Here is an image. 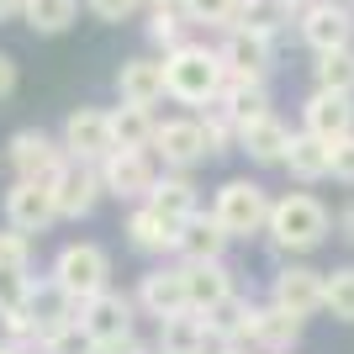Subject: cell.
<instances>
[{
	"label": "cell",
	"instance_id": "cell-41",
	"mask_svg": "<svg viewBox=\"0 0 354 354\" xmlns=\"http://www.w3.org/2000/svg\"><path fill=\"white\" fill-rule=\"evenodd\" d=\"M90 354H148V349H143L138 339H117V344H95Z\"/></svg>",
	"mask_w": 354,
	"mask_h": 354
},
{
	"label": "cell",
	"instance_id": "cell-46",
	"mask_svg": "<svg viewBox=\"0 0 354 354\" xmlns=\"http://www.w3.org/2000/svg\"><path fill=\"white\" fill-rule=\"evenodd\" d=\"M159 354H185V349H159Z\"/></svg>",
	"mask_w": 354,
	"mask_h": 354
},
{
	"label": "cell",
	"instance_id": "cell-15",
	"mask_svg": "<svg viewBox=\"0 0 354 354\" xmlns=\"http://www.w3.org/2000/svg\"><path fill=\"white\" fill-rule=\"evenodd\" d=\"M301 127L317 138H349L354 133V95H344V90H312L307 106H301Z\"/></svg>",
	"mask_w": 354,
	"mask_h": 354
},
{
	"label": "cell",
	"instance_id": "cell-47",
	"mask_svg": "<svg viewBox=\"0 0 354 354\" xmlns=\"http://www.w3.org/2000/svg\"><path fill=\"white\" fill-rule=\"evenodd\" d=\"M296 6H312V0H296Z\"/></svg>",
	"mask_w": 354,
	"mask_h": 354
},
{
	"label": "cell",
	"instance_id": "cell-14",
	"mask_svg": "<svg viewBox=\"0 0 354 354\" xmlns=\"http://www.w3.org/2000/svg\"><path fill=\"white\" fill-rule=\"evenodd\" d=\"M217 53H222V64H227V74H249V80H265L270 64H275L270 32H254V27H227Z\"/></svg>",
	"mask_w": 354,
	"mask_h": 354
},
{
	"label": "cell",
	"instance_id": "cell-33",
	"mask_svg": "<svg viewBox=\"0 0 354 354\" xmlns=\"http://www.w3.org/2000/svg\"><path fill=\"white\" fill-rule=\"evenodd\" d=\"M180 11L191 16L196 27H233L238 21V0H180Z\"/></svg>",
	"mask_w": 354,
	"mask_h": 354
},
{
	"label": "cell",
	"instance_id": "cell-12",
	"mask_svg": "<svg viewBox=\"0 0 354 354\" xmlns=\"http://www.w3.org/2000/svg\"><path fill=\"white\" fill-rule=\"evenodd\" d=\"M301 43L312 53H328V48H349L354 43V11L339 0H312L301 6Z\"/></svg>",
	"mask_w": 354,
	"mask_h": 354
},
{
	"label": "cell",
	"instance_id": "cell-19",
	"mask_svg": "<svg viewBox=\"0 0 354 354\" xmlns=\"http://www.w3.org/2000/svg\"><path fill=\"white\" fill-rule=\"evenodd\" d=\"M301 323H307V317H296V312L281 307V301L259 307V323H254V349H265V354H291L296 344H301Z\"/></svg>",
	"mask_w": 354,
	"mask_h": 354
},
{
	"label": "cell",
	"instance_id": "cell-26",
	"mask_svg": "<svg viewBox=\"0 0 354 354\" xmlns=\"http://www.w3.org/2000/svg\"><path fill=\"white\" fill-rule=\"evenodd\" d=\"M148 207L153 212H164L169 222H185V217H196V185L185 180V169H169V175H159L153 180V191H148Z\"/></svg>",
	"mask_w": 354,
	"mask_h": 354
},
{
	"label": "cell",
	"instance_id": "cell-9",
	"mask_svg": "<svg viewBox=\"0 0 354 354\" xmlns=\"http://www.w3.org/2000/svg\"><path fill=\"white\" fill-rule=\"evenodd\" d=\"M59 201H53V185L48 180H16L6 191V222L21 227V233H48L59 222Z\"/></svg>",
	"mask_w": 354,
	"mask_h": 354
},
{
	"label": "cell",
	"instance_id": "cell-42",
	"mask_svg": "<svg viewBox=\"0 0 354 354\" xmlns=\"http://www.w3.org/2000/svg\"><path fill=\"white\" fill-rule=\"evenodd\" d=\"M21 6H27V0H0V21H16V16H21Z\"/></svg>",
	"mask_w": 354,
	"mask_h": 354
},
{
	"label": "cell",
	"instance_id": "cell-44",
	"mask_svg": "<svg viewBox=\"0 0 354 354\" xmlns=\"http://www.w3.org/2000/svg\"><path fill=\"white\" fill-rule=\"evenodd\" d=\"M339 227H344V238H354V207H349V212L339 217Z\"/></svg>",
	"mask_w": 354,
	"mask_h": 354
},
{
	"label": "cell",
	"instance_id": "cell-30",
	"mask_svg": "<svg viewBox=\"0 0 354 354\" xmlns=\"http://www.w3.org/2000/svg\"><path fill=\"white\" fill-rule=\"evenodd\" d=\"M312 74H317V90H344V95H354V48H328V53H317Z\"/></svg>",
	"mask_w": 354,
	"mask_h": 354
},
{
	"label": "cell",
	"instance_id": "cell-10",
	"mask_svg": "<svg viewBox=\"0 0 354 354\" xmlns=\"http://www.w3.org/2000/svg\"><path fill=\"white\" fill-rule=\"evenodd\" d=\"M138 307L148 317H180V312H191V281H185V265H159L148 270L143 281H138Z\"/></svg>",
	"mask_w": 354,
	"mask_h": 354
},
{
	"label": "cell",
	"instance_id": "cell-22",
	"mask_svg": "<svg viewBox=\"0 0 354 354\" xmlns=\"http://www.w3.org/2000/svg\"><path fill=\"white\" fill-rule=\"evenodd\" d=\"M254 323H259V307H254L249 296H227L222 307L207 312V328H212L217 344H243V349H249L254 344Z\"/></svg>",
	"mask_w": 354,
	"mask_h": 354
},
{
	"label": "cell",
	"instance_id": "cell-17",
	"mask_svg": "<svg viewBox=\"0 0 354 354\" xmlns=\"http://www.w3.org/2000/svg\"><path fill=\"white\" fill-rule=\"evenodd\" d=\"M238 148H243L254 164H286L291 127H286L275 111H270V117H254V122H243V127H238Z\"/></svg>",
	"mask_w": 354,
	"mask_h": 354
},
{
	"label": "cell",
	"instance_id": "cell-4",
	"mask_svg": "<svg viewBox=\"0 0 354 354\" xmlns=\"http://www.w3.org/2000/svg\"><path fill=\"white\" fill-rule=\"evenodd\" d=\"M270 201L265 185H254V180H227L217 191V201H212V212H217V222L227 227L233 238H254L270 227Z\"/></svg>",
	"mask_w": 354,
	"mask_h": 354
},
{
	"label": "cell",
	"instance_id": "cell-32",
	"mask_svg": "<svg viewBox=\"0 0 354 354\" xmlns=\"http://www.w3.org/2000/svg\"><path fill=\"white\" fill-rule=\"evenodd\" d=\"M323 312H333L339 323H354V265L328 270V281H323Z\"/></svg>",
	"mask_w": 354,
	"mask_h": 354
},
{
	"label": "cell",
	"instance_id": "cell-31",
	"mask_svg": "<svg viewBox=\"0 0 354 354\" xmlns=\"http://www.w3.org/2000/svg\"><path fill=\"white\" fill-rule=\"evenodd\" d=\"M185 21L191 16L180 11V0H153V16H148V37L169 53V48H180L185 43Z\"/></svg>",
	"mask_w": 354,
	"mask_h": 354
},
{
	"label": "cell",
	"instance_id": "cell-36",
	"mask_svg": "<svg viewBox=\"0 0 354 354\" xmlns=\"http://www.w3.org/2000/svg\"><path fill=\"white\" fill-rule=\"evenodd\" d=\"M0 270H32V233H21L11 222L0 233Z\"/></svg>",
	"mask_w": 354,
	"mask_h": 354
},
{
	"label": "cell",
	"instance_id": "cell-1",
	"mask_svg": "<svg viewBox=\"0 0 354 354\" xmlns=\"http://www.w3.org/2000/svg\"><path fill=\"white\" fill-rule=\"evenodd\" d=\"M164 85H169V101L180 106H212L227 85V64L201 43H180L164 53Z\"/></svg>",
	"mask_w": 354,
	"mask_h": 354
},
{
	"label": "cell",
	"instance_id": "cell-21",
	"mask_svg": "<svg viewBox=\"0 0 354 354\" xmlns=\"http://www.w3.org/2000/svg\"><path fill=\"white\" fill-rule=\"evenodd\" d=\"M127 238H133V249H143V254H180V222H169L164 212L148 207V201L127 217Z\"/></svg>",
	"mask_w": 354,
	"mask_h": 354
},
{
	"label": "cell",
	"instance_id": "cell-35",
	"mask_svg": "<svg viewBox=\"0 0 354 354\" xmlns=\"http://www.w3.org/2000/svg\"><path fill=\"white\" fill-rule=\"evenodd\" d=\"M90 349H95V339L80 328V317L64 323V328H53V333L43 339V354H90Z\"/></svg>",
	"mask_w": 354,
	"mask_h": 354
},
{
	"label": "cell",
	"instance_id": "cell-6",
	"mask_svg": "<svg viewBox=\"0 0 354 354\" xmlns=\"http://www.w3.org/2000/svg\"><path fill=\"white\" fill-rule=\"evenodd\" d=\"M6 159H11L16 180H53L64 169V159H69V148H64V138H48V133H37V127H21V133L6 143Z\"/></svg>",
	"mask_w": 354,
	"mask_h": 354
},
{
	"label": "cell",
	"instance_id": "cell-38",
	"mask_svg": "<svg viewBox=\"0 0 354 354\" xmlns=\"http://www.w3.org/2000/svg\"><path fill=\"white\" fill-rule=\"evenodd\" d=\"M333 180L354 185V133L349 138H333Z\"/></svg>",
	"mask_w": 354,
	"mask_h": 354
},
{
	"label": "cell",
	"instance_id": "cell-18",
	"mask_svg": "<svg viewBox=\"0 0 354 354\" xmlns=\"http://www.w3.org/2000/svg\"><path fill=\"white\" fill-rule=\"evenodd\" d=\"M286 169H291L301 185H317V180L333 175V143L317 133H291V148H286Z\"/></svg>",
	"mask_w": 354,
	"mask_h": 354
},
{
	"label": "cell",
	"instance_id": "cell-39",
	"mask_svg": "<svg viewBox=\"0 0 354 354\" xmlns=\"http://www.w3.org/2000/svg\"><path fill=\"white\" fill-rule=\"evenodd\" d=\"M85 6L101 16V21H127V16H133L143 0H85Z\"/></svg>",
	"mask_w": 354,
	"mask_h": 354
},
{
	"label": "cell",
	"instance_id": "cell-45",
	"mask_svg": "<svg viewBox=\"0 0 354 354\" xmlns=\"http://www.w3.org/2000/svg\"><path fill=\"white\" fill-rule=\"evenodd\" d=\"M212 354H249V349H243V344H217Z\"/></svg>",
	"mask_w": 354,
	"mask_h": 354
},
{
	"label": "cell",
	"instance_id": "cell-16",
	"mask_svg": "<svg viewBox=\"0 0 354 354\" xmlns=\"http://www.w3.org/2000/svg\"><path fill=\"white\" fill-rule=\"evenodd\" d=\"M323 270L312 265H286L281 275H275V286H270V301H281V307H291L296 317H312V312H323Z\"/></svg>",
	"mask_w": 354,
	"mask_h": 354
},
{
	"label": "cell",
	"instance_id": "cell-3",
	"mask_svg": "<svg viewBox=\"0 0 354 354\" xmlns=\"http://www.w3.org/2000/svg\"><path fill=\"white\" fill-rule=\"evenodd\" d=\"M48 281L59 286L64 296H74V301H90V296L106 291V281H111V259H106L101 243H64V249L53 254Z\"/></svg>",
	"mask_w": 354,
	"mask_h": 354
},
{
	"label": "cell",
	"instance_id": "cell-37",
	"mask_svg": "<svg viewBox=\"0 0 354 354\" xmlns=\"http://www.w3.org/2000/svg\"><path fill=\"white\" fill-rule=\"evenodd\" d=\"M32 301V275L27 270H0V312L27 307Z\"/></svg>",
	"mask_w": 354,
	"mask_h": 354
},
{
	"label": "cell",
	"instance_id": "cell-2",
	"mask_svg": "<svg viewBox=\"0 0 354 354\" xmlns=\"http://www.w3.org/2000/svg\"><path fill=\"white\" fill-rule=\"evenodd\" d=\"M328 227H333V217H328L323 201L307 196V191H291V196H281V201L270 207L265 233H270V243L286 249V254H312L328 238Z\"/></svg>",
	"mask_w": 354,
	"mask_h": 354
},
{
	"label": "cell",
	"instance_id": "cell-34",
	"mask_svg": "<svg viewBox=\"0 0 354 354\" xmlns=\"http://www.w3.org/2000/svg\"><path fill=\"white\" fill-rule=\"evenodd\" d=\"M201 133H207V148H212V153H227V148L238 143V122L227 117V106H222V101H212L207 117H201Z\"/></svg>",
	"mask_w": 354,
	"mask_h": 354
},
{
	"label": "cell",
	"instance_id": "cell-43",
	"mask_svg": "<svg viewBox=\"0 0 354 354\" xmlns=\"http://www.w3.org/2000/svg\"><path fill=\"white\" fill-rule=\"evenodd\" d=\"M0 354H32V349L21 339H0Z\"/></svg>",
	"mask_w": 354,
	"mask_h": 354
},
{
	"label": "cell",
	"instance_id": "cell-25",
	"mask_svg": "<svg viewBox=\"0 0 354 354\" xmlns=\"http://www.w3.org/2000/svg\"><path fill=\"white\" fill-rule=\"evenodd\" d=\"M217 101L227 106V117H233L238 127L254 122V117H270V90H265V80H249V74H227V85H222Z\"/></svg>",
	"mask_w": 354,
	"mask_h": 354
},
{
	"label": "cell",
	"instance_id": "cell-28",
	"mask_svg": "<svg viewBox=\"0 0 354 354\" xmlns=\"http://www.w3.org/2000/svg\"><path fill=\"white\" fill-rule=\"evenodd\" d=\"M296 16V0H238V21L233 27H254V32H275Z\"/></svg>",
	"mask_w": 354,
	"mask_h": 354
},
{
	"label": "cell",
	"instance_id": "cell-11",
	"mask_svg": "<svg viewBox=\"0 0 354 354\" xmlns=\"http://www.w3.org/2000/svg\"><path fill=\"white\" fill-rule=\"evenodd\" d=\"M64 148H69V159L101 164L106 153L117 148V138H111V111H101V106L69 111V122H64Z\"/></svg>",
	"mask_w": 354,
	"mask_h": 354
},
{
	"label": "cell",
	"instance_id": "cell-40",
	"mask_svg": "<svg viewBox=\"0 0 354 354\" xmlns=\"http://www.w3.org/2000/svg\"><path fill=\"white\" fill-rule=\"evenodd\" d=\"M11 90H16V59H11V53H0V101H6Z\"/></svg>",
	"mask_w": 354,
	"mask_h": 354
},
{
	"label": "cell",
	"instance_id": "cell-5",
	"mask_svg": "<svg viewBox=\"0 0 354 354\" xmlns=\"http://www.w3.org/2000/svg\"><path fill=\"white\" fill-rule=\"evenodd\" d=\"M138 296H122V291H95L90 301H80V328H85L95 344H117V339H133V317H138Z\"/></svg>",
	"mask_w": 354,
	"mask_h": 354
},
{
	"label": "cell",
	"instance_id": "cell-20",
	"mask_svg": "<svg viewBox=\"0 0 354 354\" xmlns=\"http://www.w3.org/2000/svg\"><path fill=\"white\" fill-rule=\"evenodd\" d=\"M117 95L122 101H138V106H153L169 95L164 85V59H127L117 69Z\"/></svg>",
	"mask_w": 354,
	"mask_h": 354
},
{
	"label": "cell",
	"instance_id": "cell-27",
	"mask_svg": "<svg viewBox=\"0 0 354 354\" xmlns=\"http://www.w3.org/2000/svg\"><path fill=\"white\" fill-rule=\"evenodd\" d=\"M153 133H159V122H153L148 106L122 101L117 111H111V138H117V148H153Z\"/></svg>",
	"mask_w": 354,
	"mask_h": 354
},
{
	"label": "cell",
	"instance_id": "cell-29",
	"mask_svg": "<svg viewBox=\"0 0 354 354\" xmlns=\"http://www.w3.org/2000/svg\"><path fill=\"white\" fill-rule=\"evenodd\" d=\"M74 16H80V0H27V6H21V21H27L32 32H43V37L74 27Z\"/></svg>",
	"mask_w": 354,
	"mask_h": 354
},
{
	"label": "cell",
	"instance_id": "cell-24",
	"mask_svg": "<svg viewBox=\"0 0 354 354\" xmlns=\"http://www.w3.org/2000/svg\"><path fill=\"white\" fill-rule=\"evenodd\" d=\"M227 238L233 233L217 222V212H196L180 222V259H222Z\"/></svg>",
	"mask_w": 354,
	"mask_h": 354
},
{
	"label": "cell",
	"instance_id": "cell-8",
	"mask_svg": "<svg viewBox=\"0 0 354 354\" xmlns=\"http://www.w3.org/2000/svg\"><path fill=\"white\" fill-rule=\"evenodd\" d=\"M53 201H59L64 217H90L95 201L106 196V180H101V164H85V159H64V169L53 180Z\"/></svg>",
	"mask_w": 354,
	"mask_h": 354
},
{
	"label": "cell",
	"instance_id": "cell-13",
	"mask_svg": "<svg viewBox=\"0 0 354 354\" xmlns=\"http://www.w3.org/2000/svg\"><path fill=\"white\" fill-rule=\"evenodd\" d=\"M153 153L164 159V169H196V164L207 159V133H201V122L191 117H175V122H159V133H153Z\"/></svg>",
	"mask_w": 354,
	"mask_h": 354
},
{
	"label": "cell",
	"instance_id": "cell-7",
	"mask_svg": "<svg viewBox=\"0 0 354 354\" xmlns=\"http://www.w3.org/2000/svg\"><path fill=\"white\" fill-rule=\"evenodd\" d=\"M101 180H106V196H117V201H148L159 175L148 164V148H111L101 159Z\"/></svg>",
	"mask_w": 354,
	"mask_h": 354
},
{
	"label": "cell",
	"instance_id": "cell-23",
	"mask_svg": "<svg viewBox=\"0 0 354 354\" xmlns=\"http://www.w3.org/2000/svg\"><path fill=\"white\" fill-rule=\"evenodd\" d=\"M185 281H191V307L196 312H212L233 296V275L222 259H185Z\"/></svg>",
	"mask_w": 354,
	"mask_h": 354
}]
</instances>
